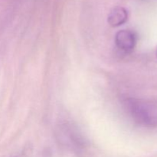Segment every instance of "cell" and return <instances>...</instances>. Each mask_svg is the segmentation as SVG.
<instances>
[{
	"label": "cell",
	"mask_w": 157,
	"mask_h": 157,
	"mask_svg": "<svg viewBox=\"0 0 157 157\" xmlns=\"http://www.w3.org/2000/svg\"><path fill=\"white\" fill-rule=\"evenodd\" d=\"M128 108L132 117L136 121L143 124H152L154 123L155 116L153 110L145 103L136 100H129Z\"/></svg>",
	"instance_id": "1"
},
{
	"label": "cell",
	"mask_w": 157,
	"mask_h": 157,
	"mask_svg": "<svg viewBox=\"0 0 157 157\" xmlns=\"http://www.w3.org/2000/svg\"><path fill=\"white\" fill-rule=\"evenodd\" d=\"M128 18V12L124 7H116L111 10L107 18V21L112 27H118L124 24Z\"/></svg>",
	"instance_id": "3"
},
{
	"label": "cell",
	"mask_w": 157,
	"mask_h": 157,
	"mask_svg": "<svg viewBox=\"0 0 157 157\" xmlns=\"http://www.w3.org/2000/svg\"><path fill=\"white\" fill-rule=\"evenodd\" d=\"M156 57H157V48H156Z\"/></svg>",
	"instance_id": "4"
},
{
	"label": "cell",
	"mask_w": 157,
	"mask_h": 157,
	"mask_svg": "<svg viewBox=\"0 0 157 157\" xmlns=\"http://www.w3.org/2000/svg\"><path fill=\"white\" fill-rule=\"evenodd\" d=\"M115 43L120 50L129 53L133 50L136 45V35L130 30L119 31L115 36Z\"/></svg>",
	"instance_id": "2"
}]
</instances>
